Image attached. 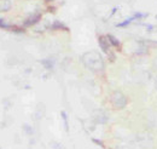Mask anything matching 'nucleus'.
Segmentation results:
<instances>
[{
	"instance_id": "nucleus-16",
	"label": "nucleus",
	"mask_w": 157,
	"mask_h": 149,
	"mask_svg": "<svg viewBox=\"0 0 157 149\" xmlns=\"http://www.w3.org/2000/svg\"><path fill=\"white\" fill-rule=\"evenodd\" d=\"M117 11V7H114L112 9V11H111V13H110V16H112V15H115V12Z\"/></svg>"
},
{
	"instance_id": "nucleus-10",
	"label": "nucleus",
	"mask_w": 157,
	"mask_h": 149,
	"mask_svg": "<svg viewBox=\"0 0 157 149\" xmlns=\"http://www.w3.org/2000/svg\"><path fill=\"white\" fill-rule=\"evenodd\" d=\"M41 63L45 65L46 69H52L55 65V61L51 60V58H47V60H41Z\"/></svg>"
},
{
	"instance_id": "nucleus-7",
	"label": "nucleus",
	"mask_w": 157,
	"mask_h": 149,
	"mask_svg": "<svg viewBox=\"0 0 157 149\" xmlns=\"http://www.w3.org/2000/svg\"><path fill=\"white\" fill-rule=\"evenodd\" d=\"M11 6L12 5L10 0H0V12H7Z\"/></svg>"
},
{
	"instance_id": "nucleus-1",
	"label": "nucleus",
	"mask_w": 157,
	"mask_h": 149,
	"mask_svg": "<svg viewBox=\"0 0 157 149\" xmlns=\"http://www.w3.org/2000/svg\"><path fill=\"white\" fill-rule=\"evenodd\" d=\"M81 61L89 71L100 72V71L104 69L103 57L100 56V53H98L97 51H89V52L84 53L82 57H81Z\"/></svg>"
},
{
	"instance_id": "nucleus-8",
	"label": "nucleus",
	"mask_w": 157,
	"mask_h": 149,
	"mask_svg": "<svg viewBox=\"0 0 157 149\" xmlns=\"http://www.w3.org/2000/svg\"><path fill=\"white\" fill-rule=\"evenodd\" d=\"M51 29H53V31H57V29H64V31H68V27L67 25H64L62 22L59 21H55L53 24L51 25Z\"/></svg>"
},
{
	"instance_id": "nucleus-13",
	"label": "nucleus",
	"mask_w": 157,
	"mask_h": 149,
	"mask_svg": "<svg viewBox=\"0 0 157 149\" xmlns=\"http://www.w3.org/2000/svg\"><path fill=\"white\" fill-rule=\"evenodd\" d=\"M134 20L137 18H144V17H148V13H141V12H135L134 15H133Z\"/></svg>"
},
{
	"instance_id": "nucleus-11",
	"label": "nucleus",
	"mask_w": 157,
	"mask_h": 149,
	"mask_svg": "<svg viewBox=\"0 0 157 149\" xmlns=\"http://www.w3.org/2000/svg\"><path fill=\"white\" fill-rule=\"evenodd\" d=\"M60 115H62V119H63V121H64V126H65V130H69V124H68V115H67V113H65L64 110H62L60 112Z\"/></svg>"
},
{
	"instance_id": "nucleus-12",
	"label": "nucleus",
	"mask_w": 157,
	"mask_h": 149,
	"mask_svg": "<svg viewBox=\"0 0 157 149\" xmlns=\"http://www.w3.org/2000/svg\"><path fill=\"white\" fill-rule=\"evenodd\" d=\"M133 21H134V17L132 16V17L127 18L126 21H123V22H121V23H119V24H116V27H119V28H120V27H127L129 23H132Z\"/></svg>"
},
{
	"instance_id": "nucleus-2",
	"label": "nucleus",
	"mask_w": 157,
	"mask_h": 149,
	"mask_svg": "<svg viewBox=\"0 0 157 149\" xmlns=\"http://www.w3.org/2000/svg\"><path fill=\"white\" fill-rule=\"evenodd\" d=\"M111 103L116 109H122V108H125L127 105V98L122 92L115 91L111 94Z\"/></svg>"
},
{
	"instance_id": "nucleus-17",
	"label": "nucleus",
	"mask_w": 157,
	"mask_h": 149,
	"mask_svg": "<svg viewBox=\"0 0 157 149\" xmlns=\"http://www.w3.org/2000/svg\"><path fill=\"white\" fill-rule=\"evenodd\" d=\"M93 142H96L97 144H99V145H102V142H99L98 140H93Z\"/></svg>"
},
{
	"instance_id": "nucleus-5",
	"label": "nucleus",
	"mask_w": 157,
	"mask_h": 149,
	"mask_svg": "<svg viewBox=\"0 0 157 149\" xmlns=\"http://www.w3.org/2000/svg\"><path fill=\"white\" fill-rule=\"evenodd\" d=\"M40 18H41V15H40V13H35V15H32L30 17H28L27 20L24 21V25H25V27L33 25V24H35V23H37L39 21H40Z\"/></svg>"
},
{
	"instance_id": "nucleus-6",
	"label": "nucleus",
	"mask_w": 157,
	"mask_h": 149,
	"mask_svg": "<svg viewBox=\"0 0 157 149\" xmlns=\"http://www.w3.org/2000/svg\"><path fill=\"white\" fill-rule=\"evenodd\" d=\"M98 41H99V46H100V49L105 52V53H109V41H108V39H107V36H99V39H98Z\"/></svg>"
},
{
	"instance_id": "nucleus-14",
	"label": "nucleus",
	"mask_w": 157,
	"mask_h": 149,
	"mask_svg": "<svg viewBox=\"0 0 157 149\" xmlns=\"http://www.w3.org/2000/svg\"><path fill=\"white\" fill-rule=\"evenodd\" d=\"M0 28H10V25H9V24H6L4 20L0 18Z\"/></svg>"
},
{
	"instance_id": "nucleus-9",
	"label": "nucleus",
	"mask_w": 157,
	"mask_h": 149,
	"mask_svg": "<svg viewBox=\"0 0 157 149\" xmlns=\"http://www.w3.org/2000/svg\"><path fill=\"white\" fill-rule=\"evenodd\" d=\"M107 39H108L109 44L112 45V46H115V47H119V46L121 45L119 40H117V39H116L114 35H111V34H108V35H107Z\"/></svg>"
},
{
	"instance_id": "nucleus-15",
	"label": "nucleus",
	"mask_w": 157,
	"mask_h": 149,
	"mask_svg": "<svg viewBox=\"0 0 157 149\" xmlns=\"http://www.w3.org/2000/svg\"><path fill=\"white\" fill-rule=\"evenodd\" d=\"M146 28H148L149 31H152V29H153V25H151V24H146Z\"/></svg>"
},
{
	"instance_id": "nucleus-3",
	"label": "nucleus",
	"mask_w": 157,
	"mask_h": 149,
	"mask_svg": "<svg viewBox=\"0 0 157 149\" xmlns=\"http://www.w3.org/2000/svg\"><path fill=\"white\" fill-rule=\"evenodd\" d=\"M137 140H138L139 145H140L141 148H145V149L152 148V138L149 136V134H145V133L139 134V137H138Z\"/></svg>"
},
{
	"instance_id": "nucleus-4",
	"label": "nucleus",
	"mask_w": 157,
	"mask_h": 149,
	"mask_svg": "<svg viewBox=\"0 0 157 149\" xmlns=\"http://www.w3.org/2000/svg\"><path fill=\"white\" fill-rule=\"evenodd\" d=\"M93 116H94V120L98 124H105L108 121V114L104 110H96Z\"/></svg>"
}]
</instances>
